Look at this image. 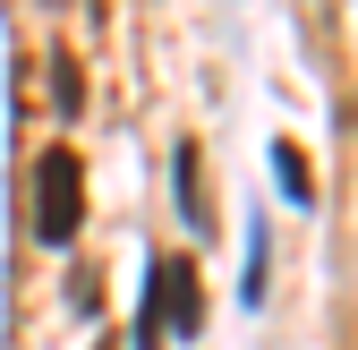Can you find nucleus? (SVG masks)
I'll return each instance as SVG.
<instances>
[{
  "label": "nucleus",
  "mask_w": 358,
  "mask_h": 350,
  "mask_svg": "<svg viewBox=\"0 0 358 350\" xmlns=\"http://www.w3.org/2000/svg\"><path fill=\"white\" fill-rule=\"evenodd\" d=\"M196 342L205 333V274L196 256H154L145 265V299H137V325H128V350H162V342Z\"/></svg>",
  "instance_id": "1"
},
{
  "label": "nucleus",
  "mask_w": 358,
  "mask_h": 350,
  "mask_svg": "<svg viewBox=\"0 0 358 350\" xmlns=\"http://www.w3.org/2000/svg\"><path fill=\"white\" fill-rule=\"evenodd\" d=\"M94 350H111V342H94Z\"/></svg>",
  "instance_id": "6"
},
{
  "label": "nucleus",
  "mask_w": 358,
  "mask_h": 350,
  "mask_svg": "<svg viewBox=\"0 0 358 350\" xmlns=\"http://www.w3.org/2000/svg\"><path fill=\"white\" fill-rule=\"evenodd\" d=\"M273 171H282V197H290V205H316V180H307V154H299L290 137L273 146Z\"/></svg>",
  "instance_id": "3"
},
{
  "label": "nucleus",
  "mask_w": 358,
  "mask_h": 350,
  "mask_svg": "<svg viewBox=\"0 0 358 350\" xmlns=\"http://www.w3.org/2000/svg\"><path fill=\"white\" fill-rule=\"evenodd\" d=\"M171 171H179V214H188V223L205 231V188H196V146L179 137V154H171Z\"/></svg>",
  "instance_id": "4"
},
{
  "label": "nucleus",
  "mask_w": 358,
  "mask_h": 350,
  "mask_svg": "<svg viewBox=\"0 0 358 350\" xmlns=\"http://www.w3.org/2000/svg\"><path fill=\"white\" fill-rule=\"evenodd\" d=\"M239 299H248V308H256V299H264V223L248 231V282H239Z\"/></svg>",
  "instance_id": "5"
},
{
  "label": "nucleus",
  "mask_w": 358,
  "mask_h": 350,
  "mask_svg": "<svg viewBox=\"0 0 358 350\" xmlns=\"http://www.w3.org/2000/svg\"><path fill=\"white\" fill-rule=\"evenodd\" d=\"M77 223H85V171H77L69 146H52L43 171H34V239H43V248H69Z\"/></svg>",
  "instance_id": "2"
}]
</instances>
